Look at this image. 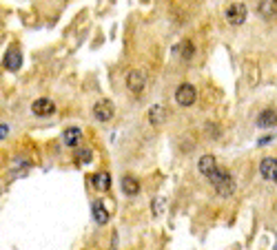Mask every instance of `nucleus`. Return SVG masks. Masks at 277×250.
Masks as SVG:
<instances>
[{
  "instance_id": "obj_1",
  "label": "nucleus",
  "mask_w": 277,
  "mask_h": 250,
  "mask_svg": "<svg viewBox=\"0 0 277 250\" xmlns=\"http://www.w3.org/2000/svg\"><path fill=\"white\" fill-rule=\"evenodd\" d=\"M208 182L213 184V188L218 191L220 197H228V195H233V191H235L233 177H230V173L224 171V168H218V171L208 177Z\"/></svg>"
},
{
  "instance_id": "obj_2",
  "label": "nucleus",
  "mask_w": 277,
  "mask_h": 250,
  "mask_svg": "<svg viewBox=\"0 0 277 250\" xmlns=\"http://www.w3.org/2000/svg\"><path fill=\"white\" fill-rule=\"evenodd\" d=\"M196 98H198V91H196V86H193V84L184 82V84L178 86L176 100H178L180 106H191V104H196Z\"/></svg>"
},
{
  "instance_id": "obj_3",
  "label": "nucleus",
  "mask_w": 277,
  "mask_h": 250,
  "mask_svg": "<svg viewBox=\"0 0 277 250\" xmlns=\"http://www.w3.org/2000/svg\"><path fill=\"white\" fill-rule=\"evenodd\" d=\"M246 16H248V11H246V4L244 2H233L226 9V20H228V24H233V27L244 24L246 22Z\"/></svg>"
},
{
  "instance_id": "obj_4",
  "label": "nucleus",
  "mask_w": 277,
  "mask_h": 250,
  "mask_svg": "<svg viewBox=\"0 0 277 250\" xmlns=\"http://www.w3.org/2000/svg\"><path fill=\"white\" fill-rule=\"evenodd\" d=\"M144 84H146V75L142 73V71H131V73L126 75V89H129L131 93H142Z\"/></svg>"
},
{
  "instance_id": "obj_5",
  "label": "nucleus",
  "mask_w": 277,
  "mask_h": 250,
  "mask_svg": "<svg viewBox=\"0 0 277 250\" xmlns=\"http://www.w3.org/2000/svg\"><path fill=\"white\" fill-rule=\"evenodd\" d=\"M32 111H34V115H38V117H49L56 113V104L49 98H38L32 104Z\"/></svg>"
},
{
  "instance_id": "obj_6",
  "label": "nucleus",
  "mask_w": 277,
  "mask_h": 250,
  "mask_svg": "<svg viewBox=\"0 0 277 250\" xmlns=\"http://www.w3.org/2000/svg\"><path fill=\"white\" fill-rule=\"evenodd\" d=\"M94 115L98 117L100 122H109L111 117H114V104H111V100H98L94 104Z\"/></svg>"
},
{
  "instance_id": "obj_7",
  "label": "nucleus",
  "mask_w": 277,
  "mask_h": 250,
  "mask_svg": "<svg viewBox=\"0 0 277 250\" xmlns=\"http://www.w3.org/2000/svg\"><path fill=\"white\" fill-rule=\"evenodd\" d=\"M260 175L268 182L277 180V157H264L260 164Z\"/></svg>"
},
{
  "instance_id": "obj_8",
  "label": "nucleus",
  "mask_w": 277,
  "mask_h": 250,
  "mask_svg": "<svg viewBox=\"0 0 277 250\" xmlns=\"http://www.w3.org/2000/svg\"><path fill=\"white\" fill-rule=\"evenodd\" d=\"M4 69L9 71H18L20 67H22V55H20L18 49H7L4 51Z\"/></svg>"
},
{
  "instance_id": "obj_9",
  "label": "nucleus",
  "mask_w": 277,
  "mask_h": 250,
  "mask_svg": "<svg viewBox=\"0 0 277 250\" xmlns=\"http://www.w3.org/2000/svg\"><path fill=\"white\" fill-rule=\"evenodd\" d=\"M198 171L202 173L204 177H211L215 171H218V162H215L213 155H202L198 160Z\"/></svg>"
},
{
  "instance_id": "obj_10",
  "label": "nucleus",
  "mask_w": 277,
  "mask_h": 250,
  "mask_svg": "<svg viewBox=\"0 0 277 250\" xmlns=\"http://www.w3.org/2000/svg\"><path fill=\"white\" fill-rule=\"evenodd\" d=\"M277 124V111L273 109H266L262 111V113L258 115V126L260 129H270V126Z\"/></svg>"
},
{
  "instance_id": "obj_11",
  "label": "nucleus",
  "mask_w": 277,
  "mask_h": 250,
  "mask_svg": "<svg viewBox=\"0 0 277 250\" xmlns=\"http://www.w3.org/2000/svg\"><path fill=\"white\" fill-rule=\"evenodd\" d=\"M122 191H124V195L136 197L138 193H140V182H138L136 177H131V175H124V177H122Z\"/></svg>"
},
{
  "instance_id": "obj_12",
  "label": "nucleus",
  "mask_w": 277,
  "mask_h": 250,
  "mask_svg": "<svg viewBox=\"0 0 277 250\" xmlns=\"http://www.w3.org/2000/svg\"><path fill=\"white\" fill-rule=\"evenodd\" d=\"M91 180H94V186L98 188L100 193H106L111 188V175L106 171H102V173H96L94 177H91Z\"/></svg>"
},
{
  "instance_id": "obj_13",
  "label": "nucleus",
  "mask_w": 277,
  "mask_h": 250,
  "mask_svg": "<svg viewBox=\"0 0 277 250\" xmlns=\"http://www.w3.org/2000/svg\"><path fill=\"white\" fill-rule=\"evenodd\" d=\"M80 140H82V133H80V129L78 126H69V129L64 131V144L66 146H78L80 144Z\"/></svg>"
},
{
  "instance_id": "obj_14",
  "label": "nucleus",
  "mask_w": 277,
  "mask_h": 250,
  "mask_svg": "<svg viewBox=\"0 0 277 250\" xmlns=\"http://www.w3.org/2000/svg\"><path fill=\"white\" fill-rule=\"evenodd\" d=\"M164 117H166V111H164V106H160V104L151 106V111H148V122H151V124L160 126L162 122H164Z\"/></svg>"
},
{
  "instance_id": "obj_15",
  "label": "nucleus",
  "mask_w": 277,
  "mask_h": 250,
  "mask_svg": "<svg viewBox=\"0 0 277 250\" xmlns=\"http://www.w3.org/2000/svg\"><path fill=\"white\" fill-rule=\"evenodd\" d=\"M176 53H180V58H184V60H191L193 53H196V49H193V42H191V40H184L180 47H176Z\"/></svg>"
},
{
  "instance_id": "obj_16",
  "label": "nucleus",
  "mask_w": 277,
  "mask_h": 250,
  "mask_svg": "<svg viewBox=\"0 0 277 250\" xmlns=\"http://www.w3.org/2000/svg\"><path fill=\"white\" fill-rule=\"evenodd\" d=\"M94 219L100 224V226H102V224L109 222V213L104 211V206H102L100 202H96V204H94Z\"/></svg>"
},
{
  "instance_id": "obj_17",
  "label": "nucleus",
  "mask_w": 277,
  "mask_h": 250,
  "mask_svg": "<svg viewBox=\"0 0 277 250\" xmlns=\"http://www.w3.org/2000/svg\"><path fill=\"white\" fill-rule=\"evenodd\" d=\"M76 160H78V164H91V160H94V153L89 149H80L78 155H76Z\"/></svg>"
},
{
  "instance_id": "obj_18",
  "label": "nucleus",
  "mask_w": 277,
  "mask_h": 250,
  "mask_svg": "<svg viewBox=\"0 0 277 250\" xmlns=\"http://www.w3.org/2000/svg\"><path fill=\"white\" fill-rule=\"evenodd\" d=\"M7 133H9V124H7V122H2V124H0V137L7 140Z\"/></svg>"
},
{
  "instance_id": "obj_19",
  "label": "nucleus",
  "mask_w": 277,
  "mask_h": 250,
  "mask_svg": "<svg viewBox=\"0 0 277 250\" xmlns=\"http://www.w3.org/2000/svg\"><path fill=\"white\" fill-rule=\"evenodd\" d=\"M162 208H164V200H162V197H158V200H156V213H158V215H162Z\"/></svg>"
},
{
  "instance_id": "obj_20",
  "label": "nucleus",
  "mask_w": 277,
  "mask_h": 250,
  "mask_svg": "<svg viewBox=\"0 0 277 250\" xmlns=\"http://www.w3.org/2000/svg\"><path fill=\"white\" fill-rule=\"evenodd\" d=\"M270 140H273V137H270V135H266V137H262V140H260V144H262V146H264V144H268V142H270Z\"/></svg>"
},
{
  "instance_id": "obj_21",
  "label": "nucleus",
  "mask_w": 277,
  "mask_h": 250,
  "mask_svg": "<svg viewBox=\"0 0 277 250\" xmlns=\"http://www.w3.org/2000/svg\"><path fill=\"white\" fill-rule=\"evenodd\" d=\"M273 7H277V0H273Z\"/></svg>"
},
{
  "instance_id": "obj_22",
  "label": "nucleus",
  "mask_w": 277,
  "mask_h": 250,
  "mask_svg": "<svg viewBox=\"0 0 277 250\" xmlns=\"http://www.w3.org/2000/svg\"><path fill=\"white\" fill-rule=\"evenodd\" d=\"M275 250H277V246H275Z\"/></svg>"
},
{
  "instance_id": "obj_23",
  "label": "nucleus",
  "mask_w": 277,
  "mask_h": 250,
  "mask_svg": "<svg viewBox=\"0 0 277 250\" xmlns=\"http://www.w3.org/2000/svg\"><path fill=\"white\" fill-rule=\"evenodd\" d=\"M275 184H277V180H275Z\"/></svg>"
}]
</instances>
